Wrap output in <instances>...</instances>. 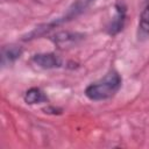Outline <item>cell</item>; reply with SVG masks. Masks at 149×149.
<instances>
[{
  "label": "cell",
  "instance_id": "obj_1",
  "mask_svg": "<svg viewBox=\"0 0 149 149\" xmlns=\"http://www.w3.org/2000/svg\"><path fill=\"white\" fill-rule=\"evenodd\" d=\"M94 1H95V0H74V1L71 3V6L66 9V12H65L62 16H59V17L52 20V21H49V22H47V23H43V24L37 26V27L34 28L30 33H28V34L24 36L23 40L27 41V40L37 38V37H40V36L45 35V34L49 33L50 30L55 29V28L58 27L59 24H63V23H65V22H69V21L76 19V17L79 16L81 13H84Z\"/></svg>",
  "mask_w": 149,
  "mask_h": 149
},
{
  "label": "cell",
  "instance_id": "obj_2",
  "mask_svg": "<svg viewBox=\"0 0 149 149\" xmlns=\"http://www.w3.org/2000/svg\"><path fill=\"white\" fill-rule=\"evenodd\" d=\"M121 77L115 70H111L98 81L90 84L85 88V95L93 101H101L112 98L121 87Z\"/></svg>",
  "mask_w": 149,
  "mask_h": 149
},
{
  "label": "cell",
  "instance_id": "obj_3",
  "mask_svg": "<svg viewBox=\"0 0 149 149\" xmlns=\"http://www.w3.org/2000/svg\"><path fill=\"white\" fill-rule=\"evenodd\" d=\"M114 8H115L114 16L112 17L111 22L107 26V33L111 36H114V35L119 34L123 29L125 22H126V13H127V9H126V6H125L123 1L122 0L116 1Z\"/></svg>",
  "mask_w": 149,
  "mask_h": 149
},
{
  "label": "cell",
  "instance_id": "obj_4",
  "mask_svg": "<svg viewBox=\"0 0 149 149\" xmlns=\"http://www.w3.org/2000/svg\"><path fill=\"white\" fill-rule=\"evenodd\" d=\"M33 62L43 69H55L63 65L62 59L51 52L48 54H36L33 56Z\"/></svg>",
  "mask_w": 149,
  "mask_h": 149
},
{
  "label": "cell",
  "instance_id": "obj_5",
  "mask_svg": "<svg viewBox=\"0 0 149 149\" xmlns=\"http://www.w3.org/2000/svg\"><path fill=\"white\" fill-rule=\"evenodd\" d=\"M137 37L139 40H146L149 37V0H144V6L140 14L137 24Z\"/></svg>",
  "mask_w": 149,
  "mask_h": 149
},
{
  "label": "cell",
  "instance_id": "obj_6",
  "mask_svg": "<svg viewBox=\"0 0 149 149\" xmlns=\"http://www.w3.org/2000/svg\"><path fill=\"white\" fill-rule=\"evenodd\" d=\"M84 37L83 34L79 33H70V31H62L56 34L52 37V41L55 42V44L59 45V47H66L73 43H77L78 41H80Z\"/></svg>",
  "mask_w": 149,
  "mask_h": 149
},
{
  "label": "cell",
  "instance_id": "obj_7",
  "mask_svg": "<svg viewBox=\"0 0 149 149\" xmlns=\"http://www.w3.org/2000/svg\"><path fill=\"white\" fill-rule=\"evenodd\" d=\"M45 100H47V97L40 88L33 87V88H29L24 93V101L27 104H40Z\"/></svg>",
  "mask_w": 149,
  "mask_h": 149
},
{
  "label": "cell",
  "instance_id": "obj_8",
  "mask_svg": "<svg viewBox=\"0 0 149 149\" xmlns=\"http://www.w3.org/2000/svg\"><path fill=\"white\" fill-rule=\"evenodd\" d=\"M22 50L17 47H8V48H5L2 50V56H1V59H2V64H7V63H13L15 59H17L21 55Z\"/></svg>",
  "mask_w": 149,
  "mask_h": 149
}]
</instances>
